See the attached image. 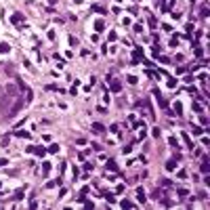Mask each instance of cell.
I'll return each mask as SVG.
<instances>
[{
	"mask_svg": "<svg viewBox=\"0 0 210 210\" xmlns=\"http://www.w3.org/2000/svg\"><path fill=\"white\" fill-rule=\"evenodd\" d=\"M193 135H202V128H200V126H193Z\"/></svg>",
	"mask_w": 210,
	"mask_h": 210,
	"instance_id": "cell-10",
	"label": "cell"
},
{
	"mask_svg": "<svg viewBox=\"0 0 210 210\" xmlns=\"http://www.w3.org/2000/svg\"><path fill=\"white\" fill-rule=\"evenodd\" d=\"M183 139H185L187 147H191V149H193V143H191V139H189V135H187V133H183Z\"/></svg>",
	"mask_w": 210,
	"mask_h": 210,
	"instance_id": "cell-6",
	"label": "cell"
},
{
	"mask_svg": "<svg viewBox=\"0 0 210 210\" xmlns=\"http://www.w3.org/2000/svg\"><path fill=\"white\" fill-rule=\"evenodd\" d=\"M120 88H122V84H120V82H116V80H113V82H111V90H113V93H118Z\"/></svg>",
	"mask_w": 210,
	"mask_h": 210,
	"instance_id": "cell-5",
	"label": "cell"
},
{
	"mask_svg": "<svg viewBox=\"0 0 210 210\" xmlns=\"http://www.w3.org/2000/svg\"><path fill=\"white\" fill-rule=\"evenodd\" d=\"M93 130H95L97 135H101V133H103V124H99V122H95V124H93Z\"/></svg>",
	"mask_w": 210,
	"mask_h": 210,
	"instance_id": "cell-4",
	"label": "cell"
},
{
	"mask_svg": "<svg viewBox=\"0 0 210 210\" xmlns=\"http://www.w3.org/2000/svg\"><path fill=\"white\" fill-rule=\"evenodd\" d=\"M11 99H13V97H8V95H6V97H2V99H0V111H2L4 116L8 113V103H11Z\"/></svg>",
	"mask_w": 210,
	"mask_h": 210,
	"instance_id": "cell-2",
	"label": "cell"
},
{
	"mask_svg": "<svg viewBox=\"0 0 210 210\" xmlns=\"http://www.w3.org/2000/svg\"><path fill=\"white\" fill-rule=\"evenodd\" d=\"M8 48H11V46H8V44H6V42H2V44H0V52H6Z\"/></svg>",
	"mask_w": 210,
	"mask_h": 210,
	"instance_id": "cell-9",
	"label": "cell"
},
{
	"mask_svg": "<svg viewBox=\"0 0 210 210\" xmlns=\"http://www.w3.org/2000/svg\"><path fill=\"white\" fill-rule=\"evenodd\" d=\"M95 28H97V30L101 32V30H103V21H97V23H95Z\"/></svg>",
	"mask_w": 210,
	"mask_h": 210,
	"instance_id": "cell-11",
	"label": "cell"
},
{
	"mask_svg": "<svg viewBox=\"0 0 210 210\" xmlns=\"http://www.w3.org/2000/svg\"><path fill=\"white\" fill-rule=\"evenodd\" d=\"M11 21H13V23H21V21H23V15H21V13H15V15L11 17Z\"/></svg>",
	"mask_w": 210,
	"mask_h": 210,
	"instance_id": "cell-3",
	"label": "cell"
},
{
	"mask_svg": "<svg viewBox=\"0 0 210 210\" xmlns=\"http://www.w3.org/2000/svg\"><path fill=\"white\" fill-rule=\"evenodd\" d=\"M210 170V166H208V160L204 158V162H202V172H208Z\"/></svg>",
	"mask_w": 210,
	"mask_h": 210,
	"instance_id": "cell-7",
	"label": "cell"
},
{
	"mask_svg": "<svg viewBox=\"0 0 210 210\" xmlns=\"http://www.w3.org/2000/svg\"><path fill=\"white\" fill-rule=\"evenodd\" d=\"M23 103H25L23 99H21V101H17V103L13 105V107H11V109H8V113H6V116H8V118H15V116H17V111H19V109L23 107Z\"/></svg>",
	"mask_w": 210,
	"mask_h": 210,
	"instance_id": "cell-1",
	"label": "cell"
},
{
	"mask_svg": "<svg viewBox=\"0 0 210 210\" xmlns=\"http://www.w3.org/2000/svg\"><path fill=\"white\" fill-rule=\"evenodd\" d=\"M15 93H17V88H15V86H6V95H11V97H13Z\"/></svg>",
	"mask_w": 210,
	"mask_h": 210,
	"instance_id": "cell-8",
	"label": "cell"
}]
</instances>
